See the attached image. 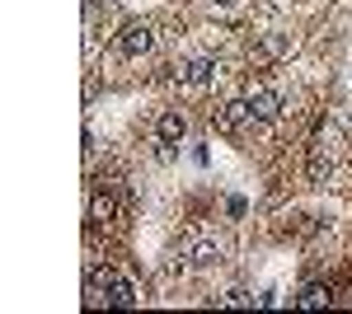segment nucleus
<instances>
[{"mask_svg": "<svg viewBox=\"0 0 352 314\" xmlns=\"http://www.w3.org/2000/svg\"><path fill=\"white\" fill-rule=\"evenodd\" d=\"M85 287H89V305H113V310H127V305H136V287L127 282V277H113L109 267H89L85 272Z\"/></svg>", "mask_w": 352, "mask_h": 314, "instance_id": "f257e3e1", "label": "nucleus"}, {"mask_svg": "<svg viewBox=\"0 0 352 314\" xmlns=\"http://www.w3.org/2000/svg\"><path fill=\"white\" fill-rule=\"evenodd\" d=\"M221 76V66H217V56H184L179 66H174V80L179 85H212V80Z\"/></svg>", "mask_w": 352, "mask_h": 314, "instance_id": "f03ea898", "label": "nucleus"}, {"mask_svg": "<svg viewBox=\"0 0 352 314\" xmlns=\"http://www.w3.org/2000/svg\"><path fill=\"white\" fill-rule=\"evenodd\" d=\"M244 99H249V108H254V122H277V117H282V108H287V104H282V94L268 89V85L249 89Z\"/></svg>", "mask_w": 352, "mask_h": 314, "instance_id": "7ed1b4c3", "label": "nucleus"}, {"mask_svg": "<svg viewBox=\"0 0 352 314\" xmlns=\"http://www.w3.org/2000/svg\"><path fill=\"white\" fill-rule=\"evenodd\" d=\"M333 141H338V131L324 127V131H320V141H315V150H310V179H315V183H324L329 174H333V150H329Z\"/></svg>", "mask_w": 352, "mask_h": 314, "instance_id": "20e7f679", "label": "nucleus"}, {"mask_svg": "<svg viewBox=\"0 0 352 314\" xmlns=\"http://www.w3.org/2000/svg\"><path fill=\"white\" fill-rule=\"evenodd\" d=\"M249 122H254V108H249V99H230V104L217 113V131H226V136L244 131Z\"/></svg>", "mask_w": 352, "mask_h": 314, "instance_id": "39448f33", "label": "nucleus"}, {"mask_svg": "<svg viewBox=\"0 0 352 314\" xmlns=\"http://www.w3.org/2000/svg\"><path fill=\"white\" fill-rule=\"evenodd\" d=\"M151 43H155L151 24H127L122 33H118V52H122V56H146V52H151Z\"/></svg>", "mask_w": 352, "mask_h": 314, "instance_id": "423d86ee", "label": "nucleus"}, {"mask_svg": "<svg viewBox=\"0 0 352 314\" xmlns=\"http://www.w3.org/2000/svg\"><path fill=\"white\" fill-rule=\"evenodd\" d=\"M155 136H160V146H179V141L188 136V117H184L179 108L160 113V122H155Z\"/></svg>", "mask_w": 352, "mask_h": 314, "instance_id": "0eeeda50", "label": "nucleus"}, {"mask_svg": "<svg viewBox=\"0 0 352 314\" xmlns=\"http://www.w3.org/2000/svg\"><path fill=\"white\" fill-rule=\"evenodd\" d=\"M329 300H333V291H329L324 282H310V287L296 295V310H324Z\"/></svg>", "mask_w": 352, "mask_h": 314, "instance_id": "6e6552de", "label": "nucleus"}, {"mask_svg": "<svg viewBox=\"0 0 352 314\" xmlns=\"http://www.w3.org/2000/svg\"><path fill=\"white\" fill-rule=\"evenodd\" d=\"M118 216V202H113L109 192H94L89 197V221H113Z\"/></svg>", "mask_w": 352, "mask_h": 314, "instance_id": "1a4fd4ad", "label": "nucleus"}, {"mask_svg": "<svg viewBox=\"0 0 352 314\" xmlns=\"http://www.w3.org/2000/svg\"><path fill=\"white\" fill-rule=\"evenodd\" d=\"M221 305H226V310H240V305H254V295H249V291H226V295H221Z\"/></svg>", "mask_w": 352, "mask_h": 314, "instance_id": "9d476101", "label": "nucleus"}]
</instances>
